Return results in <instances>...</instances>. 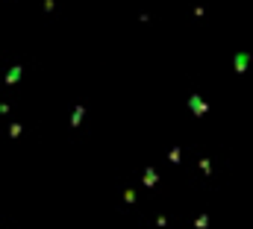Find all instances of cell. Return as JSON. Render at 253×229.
Segmentation results:
<instances>
[{
    "label": "cell",
    "mask_w": 253,
    "mask_h": 229,
    "mask_svg": "<svg viewBox=\"0 0 253 229\" xmlns=\"http://www.w3.org/2000/svg\"><path fill=\"white\" fill-rule=\"evenodd\" d=\"M248 65H251V53H239V56H236V71H239V74H245Z\"/></svg>",
    "instance_id": "obj_1"
},
{
    "label": "cell",
    "mask_w": 253,
    "mask_h": 229,
    "mask_svg": "<svg viewBox=\"0 0 253 229\" xmlns=\"http://www.w3.org/2000/svg\"><path fill=\"white\" fill-rule=\"evenodd\" d=\"M189 103H191V109H194V112H197V114H203V112H206V103H203L200 97H191Z\"/></svg>",
    "instance_id": "obj_2"
}]
</instances>
